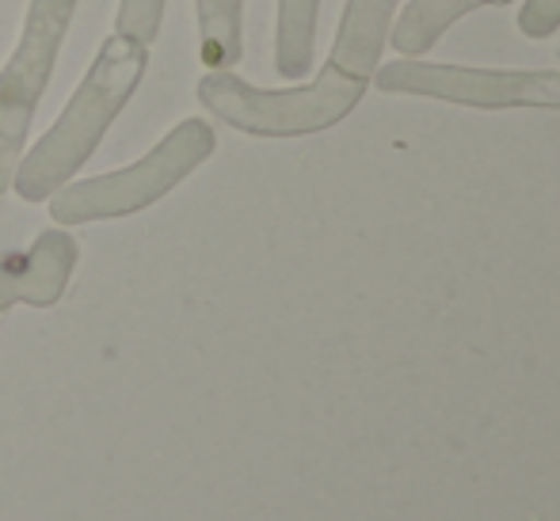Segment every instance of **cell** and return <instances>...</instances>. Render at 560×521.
<instances>
[{"label": "cell", "instance_id": "cell-1", "mask_svg": "<svg viewBox=\"0 0 560 521\" xmlns=\"http://www.w3.org/2000/svg\"><path fill=\"white\" fill-rule=\"evenodd\" d=\"M145 69H149L145 43L122 35V31H115V35H107L100 43L96 58H92L89 73L81 76L77 92L69 96L66 110L23 153L20 168H15L12 187L23 202H50L54 191L73 183V176L92 161V153L107 138L115 118L133 99Z\"/></svg>", "mask_w": 560, "mask_h": 521}, {"label": "cell", "instance_id": "cell-2", "mask_svg": "<svg viewBox=\"0 0 560 521\" xmlns=\"http://www.w3.org/2000/svg\"><path fill=\"white\" fill-rule=\"evenodd\" d=\"M359 76H347L325 61L310 84L294 88H259L233 69H207L199 81V104L248 138H310L343 122L366 96Z\"/></svg>", "mask_w": 560, "mask_h": 521}, {"label": "cell", "instance_id": "cell-3", "mask_svg": "<svg viewBox=\"0 0 560 521\" xmlns=\"http://www.w3.org/2000/svg\"><path fill=\"white\" fill-rule=\"evenodd\" d=\"M218 133L207 118H184L176 122L141 161L126 164L118 171L81 179V183H66L61 191L50 194V217L61 228L69 225H89V221H115L130 217V213L149 210L172 194L195 168L214 156Z\"/></svg>", "mask_w": 560, "mask_h": 521}, {"label": "cell", "instance_id": "cell-4", "mask_svg": "<svg viewBox=\"0 0 560 521\" xmlns=\"http://www.w3.org/2000/svg\"><path fill=\"white\" fill-rule=\"evenodd\" d=\"M73 12L77 0H27L15 50L0 66V194L12 187L15 168L31 145V126L58 69Z\"/></svg>", "mask_w": 560, "mask_h": 521}, {"label": "cell", "instance_id": "cell-5", "mask_svg": "<svg viewBox=\"0 0 560 521\" xmlns=\"http://www.w3.org/2000/svg\"><path fill=\"white\" fill-rule=\"evenodd\" d=\"M382 96L439 99L472 110H560V69H472L397 58L370 76Z\"/></svg>", "mask_w": 560, "mask_h": 521}, {"label": "cell", "instance_id": "cell-6", "mask_svg": "<svg viewBox=\"0 0 560 521\" xmlns=\"http://www.w3.org/2000/svg\"><path fill=\"white\" fill-rule=\"evenodd\" d=\"M81 248L69 236V228H46L27 251L0 259V316L12 305L50 309L66 297L69 279L77 271Z\"/></svg>", "mask_w": 560, "mask_h": 521}, {"label": "cell", "instance_id": "cell-7", "mask_svg": "<svg viewBox=\"0 0 560 521\" xmlns=\"http://www.w3.org/2000/svg\"><path fill=\"white\" fill-rule=\"evenodd\" d=\"M397 4L400 0H347L336 23L328 66L347 76L370 81L377 73V66H382L389 27L397 20Z\"/></svg>", "mask_w": 560, "mask_h": 521}, {"label": "cell", "instance_id": "cell-8", "mask_svg": "<svg viewBox=\"0 0 560 521\" xmlns=\"http://www.w3.org/2000/svg\"><path fill=\"white\" fill-rule=\"evenodd\" d=\"M508 4H515V0H408L405 12L393 20L389 43L400 58H423L462 15Z\"/></svg>", "mask_w": 560, "mask_h": 521}, {"label": "cell", "instance_id": "cell-9", "mask_svg": "<svg viewBox=\"0 0 560 521\" xmlns=\"http://www.w3.org/2000/svg\"><path fill=\"white\" fill-rule=\"evenodd\" d=\"M320 0H279L275 12V73L282 81H305L317 58Z\"/></svg>", "mask_w": 560, "mask_h": 521}, {"label": "cell", "instance_id": "cell-10", "mask_svg": "<svg viewBox=\"0 0 560 521\" xmlns=\"http://www.w3.org/2000/svg\"><path fill=\"white\" fill-rule=\"evenodd\" d=\"M195 23L207 69H233L244 58V0H195Z\"/></svg>", "mask_w": 560, "mask_h": 521}, {"label": "cell", "instance_id": "cell-11", "mask_svg": "<svg viewBox=\"0 0 560 521\" xmlns=\"http://www.w3.org/2000/svg\"><path fill=\"white\" fill-rule=\"evenodd\" d=\"M164 4H168V0H118L115 31L153 46L156 35H161V23H164Z\"/></svg>", "mask_w": 560, "mask_h": 521}, {"label": "cell", "instance_id": "cell-12", "mask_svg": "<svg viewBox=\"0 0 560 521\" xmlns=\"http://www.w3.org/2000/svg\"><path fill=\"white\" fill-rule=\"evenodd\" d=\"M518 31L534 43L557 35L560 31V0H526L518 12Z\"/></svg>", "mask_w": 560, "mask_h": 521}]
</instances>
